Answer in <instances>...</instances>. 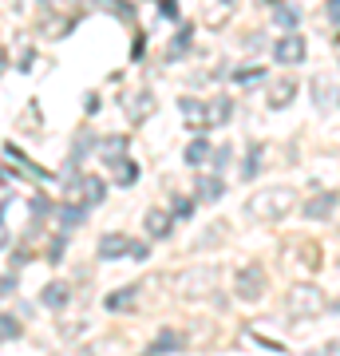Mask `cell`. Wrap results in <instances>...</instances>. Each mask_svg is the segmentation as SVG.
Masks as SVG:
<instances>
[{"label":"cell","instance_id":"obj_29","mask_svg":"<svg viewBox=\"0 0 340 356\" xmlns=\"http://www.w3.org/2000/svg\"><path fill=\"white\" fill-rule=\"evenodd\" d=\"M178 0H159V16H166V20H178Z\"/></svg>","mask_w":340,"mask_h":356},{"label":"cell","instance_id":"obj_2","mask_svg":"<svg viewBox=\"0 0 340 356\" xmlns=\"http://www.w3.org/2000/svg\"><path fill=\"white\" fill-rule=\"evenodd\" d=\"M305 40L297 36V32H285V36L277 40V44H273V60H277V64H285V67H293V64H301L305 60Z\"/></svg>","mask_w":340,"mask_h":356},{"label":"cell","instance_id":"obj_6","mask_svg":"<svg viewBox=\"0 0 340 356\" xmlns=\"http://www.w3.org/2000/svg\"><path fill=\"white\" fill-rule=\"evenodd\" d=\"M143 226H147V234H154V238H170V229H175V214L163 210V206H151V210L143 214Z\"/></svg>","mask_w":340,"mask_h":356},{"label":"cell","instance_id":"obj_15","mask_svg":"<svg viewBox=\"0 0 340 356\" xmlns=\"http://www.w3.org/2000/svg\"><path fill=\"white\" fill-rule=\"evenodd\" d=\"M79 194L88 198V206H99L103 198H107V186H103V178H95V175H83V178H79Z\"/></svg>","mask_w":340,"mask_h":356},{"label":"cell","instance_id":"obj_24","mask_svg":"<svg viewBox=\"0 0 340 356\" xmlns=\"http://www.w3.org/2000/svg\"><path fill=\"white\" fill-rule=\"evenodd\" d=\"M8 341H20V321L13 313H0V344H8Z\"/></svg>","mask_w":340,"mask_h":356},{"label":"cell","instance_id":"obj_22","mask_svg":"<svg viewBox=\"0 0 340 356\" xmlns=\"http://www.w3.org/2000/svg\"><path fill=\"white\" fill-rule=\"evenodd\" d=\"M154 111V95L151 91H139V95H135V99H131V119H135V123H139V119H147V115Z\"/></svg>","mask_w":340,"mask_h":356},{"label":"cell","instance_id":"obj_16","mask_svg":"<svg viewBox=\"0 0 340 356\" xmlns=\"http://www.w3.org/2000/svg\"><path fill=\"white\" fill-rule=\"evenodd\" d=\"M135 293H139V285H123V289L107 293V301H103V305L111 309V313H123V309L135 305Z\"/></svg>","mask_w":340,"mask_h":356},{"label":"cell","instance_id":"obj_14","mask_svg":"<svg viewBox=\"0 0 340 356\" xmlns=\"http://www.w3.org/2000/svg\"><path fill=\"white\" fill-rule=\"evenodd\" d=\"M261 159H265V143H250L245 147V163H241V182L261 175Z\"/></svg>","mask_w":340,"mask_h":356},{"label":"cell","instance_id":"obj_26","mask_svg":"<svg viewBox=\"0 0 340 356\" xmlns=\"http://www.w3.org/2000/svg\"><path fill=\"white\" fill-rule=\"evenodd\" d=\"M123 154H127V139H123V135H111V139L103 143V159H107V163L123 159Z\"/></svg>","mask_w":340,"mask_h":356},{"label":"cell","instance_id":"obj_3","mask_svg":"<svg viewBox=\"0 0 340 356\" xmlns=\"http://www.w3.org/2000/svg\"><path fill=\"white\" fill-rule=\"evenodd\" d=\"M265 293V269L261 266H241L238 273V297L241 301H257Z\"/></svg>","mask_w":340,"mask_h":356},{"label":"cell","instance_id":"obj_5","mask_svg":"<svg viewBox=\"0 0 340 356\" xmlns=\"http://www.w3.org/2000/svg\"><path fill=\"white\" fill-rule=\"evenodd\" d=\"M178 115H182V123H186V127H194V131L210 127V107H206V103H198V99H178Z\"/></svg>","mask_w":340,"mask_h":356},{"label":"cell","instance_id":"obj_20","mask_svg":"<svg viewBox=\"0 0 340 356\" xmlns=\"http://www.w3.org/2000/svg\"><path fill=\"white\" fill-rule=\"evenodd\" d=\"M206 107H210V127H222V123L234 119V99H214V103H206Z\"/></svg>","mask_w":340,"mask_h":356},{"label":"cell","instance_id":"obj_12","mask_svg":"<svg viewBox=\"0 0 340 356\" xmlns=\"http://www.w3.org/2000/svg\"><path fill=\"white\" fill-rule=\"evenodd\" d=\"M178 348H182V332H178V329H163L143 356H166V353H178Z\"/></svg>","mask_w":340,"mask_h":356},{"label":"cell","instance_id":"obj_31","mask_svg":"<svg viewBox=\"0 0 340 356\" xmlns=\"http://www.w3.org/2000/svg\"><path fill=\"white\" fill-rule=\"evenodd\" d=\"M0 72H4V51H0Z\"/></svg>","mask_w":340,"mask_h":356},{"label":"cell","instance_id":"obj_19","mask_svg":"<svg viewBox=\"0 0 340 356\" xmlns=\"http://www.w3.org/2000/svg\"><path fill=\"white\" fill-rule=\"evenodd\" d=\"M273 24L285 28V32H293V28L301 24V16H297V8H293V4H273Z\"/></svg>","mask_w":340,"mask_h":356},{"label":"cell","instance_id":"obj_10","mask_svg":"<svg viewBox=\"0 0 340 356\" xmlns=\"http://www.w3.org/2000/svg\"><path fill=\"white\" fill-rule=\"evenodd\" d=\"M293 95H297V79H293V76L277 79V83L269 88V107L281 111V107H289V103H293Z\"/></svg>","mask_w":340,"mask_h":356},{"label":"cell","instance_id":"obj_21","mask_svg":"<svg viewBox=\"0 0 340 356\" xmlns=\"http://www.w3.org/2000/svg\"><path fill=\"white\" fill-rule=\"evenodd\" d=\"M182 159H186V166H202L210 159V139H194L186 151H182Z\"/></svg>","mask_w":340,"mask_h":356},{"label":"cell","instance_id":"obj_7","mask_svg":"<svg viewBox=\"0 0 340 356\" xmlns=\"http://www.w3.org/2000/svg\"><path fill=\"white\" fill-rule=\"evenodd\" d=\"M337 194L332 191H325V194H316V198H309V202L301 206L305 210V218H309V222H325V218H332V210H337Z\"/></svg>","mask_w":340,"mask_h":356},{"label":"cell","instance_id":"obj_18","mask_svg":"<svg viewBox=\"0 0 340 356\" xmlns=\"http://www.w3.org/2000/svg\"><path fill=\"white\" fill-rule=\"evenodd\" d=\"M190 40H194V28L182 24V32H178V36L170 40V48H166V60H182V56L190 51Z\"/></svg>","mask_w":340,"mask_h":356},{"label":"cell","instance_id":"obj_28","mask_svg":"<svg viewBox=\"0 0 340 356\" xmlns=\"http://www.w3.org/2000/svg\"><path fill=\"white\" fill-rule=\"evenodd\" d=\"M229 154H234V147H229V143H226V147H218V151H214V175H222V170H226Z\"/></svg>","mask_w":340,"mask_h":356},{"label":"cell","instance_id":"obj_23","mask_svg":"<svg viewBox=\"0 0 340 356\" xmlns=\"http://www.w3.org/2000/svg\"><path fill=\"white\" fill-rule=\"evenodd\" d=\"M261 79H265V67H238V72H234V83H238V88H257Z\"/></svg>","mask_w":340,"mask_h":356},{"label":"cell","instance_id":"obj_25","mask_svg":"<svg viewBox=\"0 0 340 356\" xmlns=\"http://www.w3.org/2000/svg\"><path fill=\"white\" fill-rule=\"evenodd\" d=\"M91 151H95V135H91V131H83V135L76 139V147H72V166H76L79 159H88Z\"/></svg>","mask_w":340,"mask_h":356},{"label":"cell","instance_id":"obj_4","mask_svg":"<svg viewBox=\"0 0 340 356\" xmlns=\"http://www.w3.org/2000/svg\"><path fill=\"white\" fill-rule=\"evenodd\" d=\"M289 309L293 313H297V317H313V313H321V309H325V297H321V289H313V285H309V289H293L289 293Z\"/></svg>","mask_w":340,"mask_h":356},{"label":"cell","instance_id":"obj_11","mask_svg":"<svg viewBox=\"0 0 340 356\" xmlns=\"http://www.w3.org/2000/svg\"><path fill=\"white\" fill-rule=\"evenodd\" d=\"M51 214L60 218V234H72L76 226H83V222H88V206H56Z\"/></svg>","mask_w":340,"mask_h":356},{"label":"cell","instance_id":"obj_8","mask_svg":"<svg viewBox=\"0 0 340 356\" xmlns=\"http://www.w3.org/2000/svg\"><path fill=\"white\" fill-rule=\"evenodd\" d=\"M67 301H72V289H67L63 281H48V285H44V293H40V305L51 309V313L67 309Z\"/></svg>","mask_w":340,"mask_h":356},{"label":"cell","instance_id":"obj_27","mask_svg":"<svg viewBox=\"0 0 340 356\" xmlns=\"http://www.w3.org/2000/svg\"><path fill=\"white\" fill-rule=\"evenodd\" d=\"M170 214H175V218H190V214H194V198H175Z\"/></svg>","mask_w":340,"mask_h":356},{"label":"cell","instance_id":"obj_1","mask_svg":"<svg viewBox=\"0 0 340 356\" xmlns=\"http://www.w3.org/2000/svg\"><path fill=\"white\" fill-rule=\"evenodd\" d=\"M293 198H297L293 186H273V191H261L257 198H250L245 214L257 218V222H281L293 210Z\"/></svg>","mask_w":340,"mask_h":356},{"label":"cell","instance_id":"obj_30","mask_svg":"<svg viewBox=\"0 0 340 356\" xmlns=\"http://www.w3.org/2000/svg\"><path fill=\"white\" fill-rule=\"evenodd\" d=\"M328 20L340 28V0H328Z\"/></svg>","mask_w":340,"mask_h":356},{"label":"cell","instance_id":"obj_9","mask_svg":"<svg viewBox=\"0 0 340 356\" xmlns=\"http://www.w3.org/2000/svg\"><path fill=\"white\" fill-rule=\"evenodd\" d=\"M127 254H131V238H127V234H103L99 238V261L127 257Z\"/></svg>","mask_w":340,"mask_h":356},{"label":"cell","instance_id":"obj_17","mask_svg":"<svg viewBox=\"0 0 340 356\" xmlns=\"http://www.w3.org/2000/svg\"><path fill=\"white\" fill-rule=\"evenodd\" d=\"M111 170H115V182H119V186H135V182H139V166L131 163V159H115Z\"/></svg>","mask_w":340,"mask_h":356},{"label":"cell","instance_id":"obj_13","mask_svg":"<svg viewBox=\"0 0 340 356\" xmlns=\"http://www.w3.org/2000/svg\"><path fill=\"white\" fill-rule=\"evenodd\" d=\"M222 194H226V182H222V175H214V170H210V175L198 178V202H218Z\"/></svg>","mask_w":340,"mask_h":356}]
</instances>
